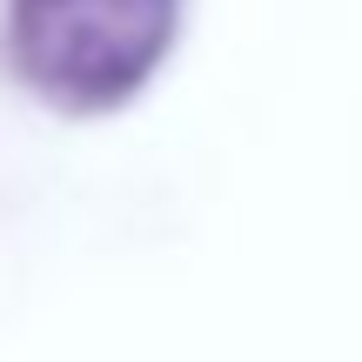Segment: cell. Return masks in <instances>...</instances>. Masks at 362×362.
<instances>
[{
    "label": "cell",
    "instance_id": "1",
    "mask_svg": "<svg viewBox=\"0 0 362 362\" xmlns=\"http://www.w3.org/2000/svg\"><path fill=\"white\" fill-rule=\"evenodd\" d=\"M181 0H13L21 67L74 107L128 101L161 67Z\"/></svg>",
    "mask_w": 362,
    "mask_h": 362
}]
</instances>
